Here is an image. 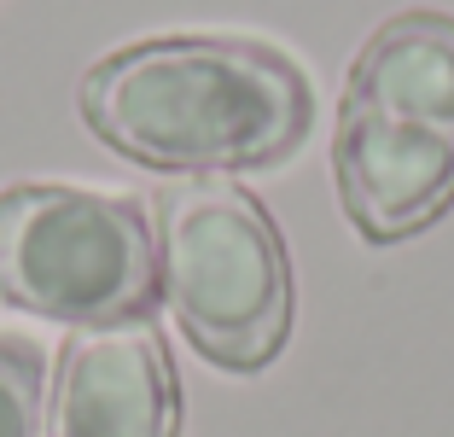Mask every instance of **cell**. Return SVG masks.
<instances>
[{
	"mask_svg": "<svg viewBox=\"0 0 454 437\" xmlns=\"http://www.w3.org/2000/svg\"><path fill=\"white\" fill-rule=\"evenodd\" d=\"M82 123L163 175H227L286 158L309 134V76L239 36H158L106 53L76 88Z\"/></svg>",
	"mask_w": 454,
	"mask_h": 437,
	"instance_id": "cell-1",
	"label": "cell"
},
{
	"mask_svg": "<svg viewBox=\"0 0 454 437\" xmlns=\"http://www.w3.org/2000/svg\"><path fill=\"white\" fill-rule=\"evenodd\" d=\"M338 204L373 245L454 204V18L396 12L361 41L333 129Z\"/></svg>",
	"mask_w": 454,
	"mask_h": 437,
	"instance_id": "cell-2",
	"label": "cell"
},
{
	"mask_svg": "<svg viewBox=\"0 0 454 437\" xmlns=\"http://www.w3.org/2000/svg\"><path fill=\"white\" fill-rule=\"evenodd\" d=\"M158 291L215 368L256 373L292 332V257L256 193L227 175H187L158 193Z\"/></svg>",
	"mask_w": 454,
	"mask_h": 437,
	"instance_id": "cell-3",
	"label": "cell"
},
{
	"mask_svg": "<svg viewBox=\"0 0 454 437\" xmlns=\"http://www.w3.org/2000/svg\"><path fill=\"white\" fill-rule=\"evenodd\" d=\"M0 298L29 315L106 327L158 298V239L122 193L24 181L0 193Z\"/></svg>",
	"mask_w": 454,
	"mask_h": 437,
	"instance_id": "cell-4",
	"label": "cell"
},
{
	"mask_svg": "<svg viewBox=\"0 0 454 437\" xmlns=\"http://www.w3.org/2000/svg\"><path fill=\"white\" fill-rule=\"evenodd\" d=\"M47 437H181V391L146 315L76 327L47 391Z\"/></svg>",
	"mask_w": 454,
	"mask_h": 437,
	"instance_id": "cell-5",
	"label": "cell"
},
{
	"mask_svg": "<svg viewBox=\"0 0 454 437\" xmlns=\"http://www.w3.org/2000/svg\"><path fill=\"white\" fill-rule=\"evenodd\" d=\"M0 437H41V356L0 338Z\"/></svg>",
	"mask_w": 454,
	"mask_h": 437,
	"instance_id": "cell-6",
	"label": "cell"
}]
</instances>
